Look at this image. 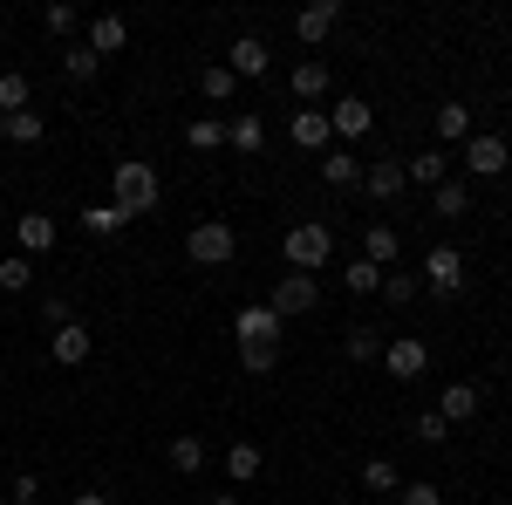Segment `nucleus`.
<instances>
[{
	"mask_svg": "<svg viewBox=\"0 0 512 505\" xmlns=\"http://www.w3.org/2000/svg\"><path fill=\"white\" fill-rule=\"evenodd\" d=\"M465 287V253L458 246H431V260H424V294H458Z\"/></svg>",
	"mask_w": 512,
	"mask_h": 505,
	"instance_id": "39448f33",
	"label": "nucleus"
},
{
	"mask_svg": "<svg viewBox=\"0 0 512 505\" xmlns=\"http://www.w3.org/2000/svg\"><path fill=\"white\" fill-rule=\"evenodd\" d=\"M198 89H205V103H233V96H239V76L226 69V62H212V69L198 76Z\"/></svg>",
	"mask_w": 512,
	"mask_h": 505,
	"instance_id": "c85d7f7f",
	"label": "nucleus"
},
{
	"mask_svg": "<svg viewBox=\"0 0 512 505\" xmlns=\"http://www.w3.org/2000/svg\"><path fill=\"white\" fill-rule=\"evenodd\" d=\"M417 294H424V280H417V273H383V301H390V308H410V301H417Z\"/></svg>",
	"mask_w": 512,
	"mask_h": 505,
	"instance_id": "7c9ffc66",
	"label": "nucleus"
},
{
	"mask_svg": "<svg viewBox=\"0 0 512 505\" xmlns=\"http://www.w3.org/2000/svg\"><path fill=\"white\" fill-rule=\"evenodd\" d=\"M362 260L390 273L396 260H403V239H396V226H369V233H362Z\"/></svg>",
	"mask_w": 512,
	"mask_h": 505,
	"instance_id": "aec40b11",
	"label": "nucleus"
},
{
	"mask_svg": "<svg viewBox=\"0 0 512 505\" xmlns=\"http://www.w3.org/2000/svg\"><path fill=\"white\" fill-rule=\"evenodd\" d=\"M349 362H383V335L376 328H349Z\"/></svg>",
	"mask_w": 512,
	"mask_h": 505,
	"instance_id": "4c0bfd02",
	"label": "nucleus"
},
{
	"mask_svg": "<svg viewBox=\"0 0 512 505\" xmlns=\"http://www.w3.org/2000/svg\"><path fill=\"white\" fill-rule=\"evenodd\" d=\"M362 485H369L376 499H390V492H403V478H396V465H390V458H369V465H362Z\"/></svg>",
	"mask_w": 512,
	"mask_h": 505,
	"instance_id": "2f4dec72",
	"label": "nucleus"
},
{
	"mask_svg": "<svg viewBox=\"0 0 512 505\" xmlns=\"http://www.w3.org/2000/svg\"><path fill=\"white\" fill-rule=\"evenodd\" d=\"M506 164H512L506 137H492V130H472V137H465V171H472V178H499Z\"/></svg>",
	"mask_w": 512,
	"mask_h": 505,
	"instance_id": "423d86ee",
	"label": "nucleus"
},
{
	"mask_svg": "<svg viewBox=\"0 0 512 505\" xmlns=\"http://www.w3.org/2000/svg\"><path fill=\"white\" fill-rule=\"evenodd\" d=\"M431 205L444 212V219H465V212H472V192H465V178H444V185L431 192Z\"/></svg>",
	"mask_w": 512,
	"mask_h": 505,
	"instance_id": "cd10ccee",
	"label": "nucleus"
},
{
	"mask_svg": "<svg viewBox=\"0 0 512 505\" xmlns=\"http://www.w3.org/2000/svg\"><path fill=\"white\" fill-rule=\"evenodd\" d=\"M362 192L390 205V198L410 192V178H403V164H396V157H383V164H362Z\"/></svg>",
	"mask_w": 512,
	"mask_h": 505,
	"instance_id": "9b49d317",
	"label": "nucleus"
},
{
	"mask_svg": "<svg viewBox=\"0 0 512 505\" xmlns=\"http://www.w3.org/2000/svg\"><path fill=\"white\" fill-rule=\"evenodd\" d=\"M328 130H335L342 144H355V137H369V130H376V110H369L362 96H335V110H328Z\"/></svg>",
	"mask_w": 512,
	"mask_h": 505,
	"instance_id": "6e6552de",
	"label": "nucleus"
},
{
	"mask_svg": "<svg viewBox=\"0 0 512 505\" xmlns=\"http://www.w3.org/2000/svg\"><path fill=\"white\" fill-rule=\"evenodd\" d=\"M328 82H335V76H328V62H315V55H308V62L287 76V89H294L301 103H321V96H328Z\"/></svg>",
	"mask_w": 512,
	"mask_h": 505,
	"instance_id": "4be33fe9",
	"label": "nucleus"
},
{
	"mask_svg": "<svg viewBox=\"0 0 512 505\" xmlns=\"http://www.w3.org/2000/svg\"><path fill=\"white\" fill-rule=\"evenodd\" d=\"M267 62H274V55H267V41L260 35H239L233 48H226V69H233L239 82H253V76H267Z\"/></svg>",
	"mask_w": 512,
	"mask_h": 505,
	"instance_id": "1a4fd4ad",
	"label": "nucleus"
},
{
	"mask_svg": "<svg viewBox=\"0 0 512 505\" xmlns=\"http://www.w3.org/2000/svg\"><path fill=\"white\" fill-rule=\"evenodd\" d=\"M185 253H192L198 267H233L239 233L226 226V219H198V226H192V239H185Z\"/></svg>",
	"mask_w": 512,
	"mask_h": 505,
	"instance_id": "f03ea898",
	"label": "nucleus"
},
{
	"mask_svg": "<svg viewBox=\"0 0 512 505\" xmlns=\"http://www.w3.org/2000/svg\"><path fill=\"white\" fill-rule=\"evenodd\" d=\"M396 505H444V492H437V485H424V478H417V485H403V492H396Z\"/></svg>",
	"mask_w": 512,
	"mask_h": 505,
	"instance_id": "ea45409f",
	"label": "nucleus"
},
{
	"mask_svg": "<svg viewBox=\"0 0 512 505\" xmlns=\"http://www.w3.org/2000/svg\"><path fill=\"white\" fill-rule=\"evenodd\" d=\"M28 280H35V260L28 253H7L0 260V294H28Z\"/></svg>",
	"mask_w": 512,
	"mask_h": 505,
	"instance_id": "c756f323",
	"label": "nucleus"
},
{
	"mask_svg": "<svg viewBox=\"0 0 512 505\" xmlns=\"http://www.w3.org/2000/svg\"><path fill=\"white\" fill-rule=\"evenodd\" d=\"M233 335H239V349H246V342H280V314L267 308V301H260V308H239Z\"/></svg>",
	"mask_w": 512,
	"mask_h": 505,
	"instance_id": "ddd939ff",
	"label": "nucleus"
},
{
	"mask_svg": "<svg viewBox=\"0 0 512 505\" xmlns=\"http://www.w3.org/2000/svg\"><path fill=\"white\" fill-rule=\"evenodd\" d=\"M369 505H390V499H369Z\"/></svg>",
	"mask_w": 512,
	"mask_h": 505,
	"instance_id": "de8ad7c7",
	"label": "nucleus"
},
{
	"mask_svg": "<svg viewBox=\"0 0 512 505\" xmlns=\"http://www.w3.org/2000/svg\"><path fill=\"white\" fill-rule=\"evenodd\" d=\"M321 178H328L335 192H355V185H362V157H355L349 144H328V157H321Z\"/></svg>",
	"mask_w": 512,
	"mask_h": 505,
	"instance_id": "4468645a",
	"label": "nucleus"
},
{
	"mask_svg": "<svg viewBox=\"0 0 512 505\" xmlns=\"http://www.w3.org/2000/svg\"><path fill=\"white\" fill-rule=\"evenodd\" d=\"M110 205H123L130 219L158 212V205H164V178H158V164H144V157H123V164H110Z\"/></svg>",
	"mask_w": 512,
	"mask_h": 505,
	"instance_id": "f257e3e1",
	"label": "nucleus"
},
{
	"mask_svg": "<svg viewBox=\"0 0 512 505\" xmlns=\"http://www.w3.org/2000/svg\"><path fill=\"white\" fill-rule=\"evenodd\" d=\"M328 253H335V226H321V219H308V226L287 233V267H294V273L328 267Z\"/></svg>",
	"mask_w": 512,
	"mask_h": 505,
	"instance_id": "7ed1b4c3",
	"label": "nucleus"
},
{
	"mask_svg": "<svg viewBox=\"0 0 512 505\" xmlns=\"http://www.w3.org/2000/svg\"><path fill=\"white\" fill-rule=\"evenodd\" d=\"M335 21H342V0H315V7H301V21H294V35L308 41V48H321V41L335 35Z\"/></svg>",
	"mask_w": 512,
	"mask_h": 505,
	"instance_id": "9d476101",
	"label": "nucleus"
},
{
	"mask_svg": "<svg viewBox=\"0 0 512 505\" xmlns=\"http://www.w3.org/2000/svg\"><path fill=\"white\" fill-rule=\"evenodd\" d=\"M239 362H246V376H274L280 342H246V349H239Z\"/></svg>",
	"mask_w": 512,
	"mask_h": 505,
	"instance_id": "72a5a7b5",
	"label": "nucleus"
},
{
	"mask_svg": "<svg viewBox=\"0 0 512 505\" xmlns=\"http://www.w3.org/2000/svg\"><path fill=\"white\" fill-rule=\"evenodd\" d=\"M0 505H14V499H7V492H0Z\"/></svg>",
	"mask_w": 512,
	"mask_h": 505,
	"instance_id": "49530a36",
	"label": "nucleus"
},
{
	"mask_svg": "<svg viewBox=\"0 0 512 505\" xmlns=\"http://www.w3.org/2000/svg\"><path fill=\"white\" fill-rule=\"evenodd\" d=\"M164 458H171L178 478H198V471H205V437H192V430H185V437H171V444H164Z\"/></svg>",
	"mask_w": 512,
	"mask_h": 505,
	"instance_id": "412c9836",
	"label": "nucleus"
},
{
	"mask_svg": "<svg viewBox=\"0 0 512 505\" xmlns=\"http://www.w3.org/2000/svg\"><path fill=\"white\" fill-rule=\"evenodd\" d=\"M41 321H48V328H69V321H76V308H69V301H62V294H55V301H48V308H41Z\"/></svg>",
	"mask_w": 512,
	"mask_h": 505,
	"instance_id": "79ce46f5",
	"label": "nucleus"
},
{
	"mask_svg": "<svg viewBox=\"0 0 512 505\" xmlns=\"http://www.w3.org/2000/svg\"><path fill=\"white\" fill-rule=\"evenodd\" d=\"M437 417H444V424H472L478 417V383H444L437 389Z\"/></svg>",
	"mask_w": 512,
	"mask_h": 505,
	"instance_id": "2eb2a0df",
	"label": "nucleus"
},
{
	"mask_svg": "<svg viewBox=\"0 0 512 505\" xmlns=\"http://www.w3.org/2000/svg\"><path fill=\"white\" fill-rule=\"evenodd\" d=\"M342 287H349V294H383V267H369V260H349V267H342Z\"/></svg>",
	"mask_w": 512,
	"mask_h": 505,
	"instance_id": "473e14b6",
	"label": "nucleus"
},
{
	"mask_svg": "<svg viewBox=\"0 0 512 505\" xmlns=\"http://www.w3.org/2000/svg\"><path fill=\"white\" fill-rule=\"evenodd\" d=\"M212 505H239V492H212Z\"/></svg>",
	"mask_w": 512,
	"mask_h": 505,
	"instance_id": "c03bdc74",
	"label": "nucleus"
},
{
	"mask_svg": "<svg viewBox=\"0 0 512 505\" xmlns=\"http://www.w3.org/2000/svg\"><path fill=\"white\" fill-rule=\"evenodd\" d=\"M14 110H28V76H0V117H14Z\"/></svg>",
	"mask_w": 512,
	"mask_h": 505,
	"instance_id": "58836bf2",
	"label": "nucleus"
},
{
	"mask_svg": "<svg viewBox=\"0 0 512 505\" xmlns=\"http://www.w3.org/2000/svg\"><path fill=\"white\" fill-rule=\"evenodd\" d=\"M0 137H7V144H41L48 123H41L35 110H14V117H0Z\"/></svg>",
	"mask_w": 512,
	"mask_h": 505,
	"instance_id": "bb28decb",
	"label": "nucleus"
},
{
	"mask_svg": "<svg viewBox=\"0 0 512 505\" xmlns=\"http://www.w3.org/2000/svg\"><path fill=\"white\" fill-rule=\"evenodd\" d=\"M267 308H274L280 321H287V314H315L321 308V280H315V273H280Z\"/></svg>",
	"mask_w": 512,
	"mask_h": 505,
	"instance_id": "20e7f679",
	"label": "nucleus"
},
{
	"mask_svg": "<svg viewBox=\"0 0 512 505\" xmlns=\"http://www.w3.org/2000/svg\"><path fill=\"white\" fill-rule=\"evenodd\" d=\"M260 471H267V458H260V444H233V451H226V478H233V485H253Z\"/></svg>",
	"mask_w": 512,
	"mask_h": 505,
	"instance_id": "393cba45",
	"label": "nucleus"
},
{
	"mask_svg": "<svg viewBox=\"0 0 512 505\" xmlns=\"http://www.w3.org/2000/svg\"><path fill=\"white\" fill-rule=\"evenodd\" d=\"M403 178H410V185H431V192H437V185L451 178V157H444V151H437V144H431V151L403 157Z\"/></svg>",
	"mask_w": 512,
	"mask_h": 505,
	"instance_id": "a211bd4d",
	"label": "nucleus"
},
{
	"mask_svg": "<svg viewBox=\"0 0 512 505\" xmlns=\"http://www.w3.org/2000/svg\"><path fill=\"white\" fill-rule=\"evenodd\" d=\"M96 69H103V55H96L89 41H69V48H62V76L69 82H96Z\"/></svg>",
	"mask_w": 512,
	"mask_h": 505,
	"instance_id": "b1692460",
	"label": "nucleus"
},
{
	"mask_svg": "<svg viewBox=\"0 0 512 505\" xmlns=\"http://www.w3.org/2000/svg\"><path fill=\"white\" fill-rule=\"evenodd\" d=\"M14 239H21V253H55V219L48 212H21L14 219Z\"/></svg>",
	"mask_w": 512,
	"mask_h": 505,
	"instance_id": "6ab92c4d",
	"label": "nucleus"
},
{
	"mask_svg": "<svg viewBox=\"0 0 512 505\" xmlns=\"http://www.w3.org/2000/svg\"><path fill=\"white\" fill-rule=\"evenodd\" d=\"M82 226H89V233H123V226H130V212H123V205H89V212H82Z\"/></svg>",
	"mask_w": 512,
	"mask_h": 505,
	"instance_id": "c9c22d12",
	"label": "nucleus"
},
{
	"mask_svg": "<svg viewBox=\"0 0 512 505\" xmlns=\"http://www.w3.org/2000/svg\"><path fill=\"white\" fill-rule=\"evenodd\" d=\"M14 505H41V499H14Z\"/></svg>",
	"mask_w": 512,
	"mask_h": 505,
	"instance_id": "a18cd8bd",
	"label": "nucleus"
},
{
	"mask_svg": "<svg viewBox=\"0 0 512 505\" xmlns=\"http://www.w3.org/2000/svg\"><path fill=\"white\" fill-rule=\"evenodd\" d=\"M417 437H424V444H444V437H451V424H444L437 410H424V417H417Z\"/></svg>",
	"mask_w": 512,
	"mask_h": 505,
	"instance_id": "a19ab883",
	"label": "nucleus"
},
{
	"mask_svg": "<svg viewBox=\"0 0 512 505\" xmlns=\"http://www.w3.org/2000/svg\"><path fill=\"white\" fill-rule=\"evenodd\" d=\"M82 41H89L96 55H123V41H130V21H123V14H96V21L82 28Z\"/></svg>",
	"mask_w": 512,
	"mask_h": 505,
	"instance_id": "dca6fc26",
	"label": "nucleus"
},
{
	"mask_svg": "<svg viewBox=\"0 0 512 505\" xmlns=\"http://www.w3.org/2000/svg\"><path fill=\"white\" fill-rule=\"evenodd\" d=\"M41 28H48V35H76L82 14L69 7V0H48V7H41Z\"/></svg>",
	"mask_w": 512,
	"mask_h": 505,
	"instance_id": "f704fd0d",
	"label": "nucleus"
},
{
	"mask_svg": "<svg viewBox=\"0 0 512 505\" xmlns=\"http://www.w3.org/2000/svg\"><path fill=\"white\" fill-rule=\"evenodd\" d=\"M48 342H55V362H62V369H82V362H89V349H96V335H89L82 321H69V328H48Z\"/></svg>",
	"mask_w": 512,
	"mask_h": 505,
	"instance_id": "f8f14e48",
	"label": "nucleus"
},
{
	"mask_svg": "<svg viewBox=\"0 0 512 505\" xmlns=\"http://www.w3.org/2000/svg\"><path fill=\"white\" fill-rule=\"evenodd\" d=\"M76 505H110V492H76Z\"/></svg>",
	"mask_w": 512,
	"mask_h": 505,
	"instance_id": "37998d69",
	"label": "nucleus"
},
{
	"mask_svg": "<svg viewBox=\"0 0 512 505\" xmlns=\"http://www.w3.org/2000/svg\"><path fill=\"white\" fill-rule=\"evenodd\" d=\"M287 137L301 144V151H328V110H294V123H287Z\"/></svg>",
	"mask_w": 512,
	"mask_h": 505,
	"instance_id": "f3484780",
	"label": "nucleus"
},
{
	"mask_svg": "<svg viewBox=\"0 0 512 505\" xmlns=\"http://www.w3.org/2000/svg\"><path fill=\"white\" fill-rule=\"evenodd\" d=\"M472 137V110L465 103H437V151L444 144H465Z\"/></svg>",
	"mask_w": 512,
	"mask_h": 505,
	"instance_id": "5701e85b",
	"label": "nucleus"
},
{
	"mask_svg": "<svg viewBox=\"0 0 512 505\" xmlns=\"http://www.w3.org/2000/svg\"><path fill=\"white\" fill-rule=\"evenodd\" d=\"M226 144H233V151H246V157H253V151H260V144H267V123H260V117H253V110H246V117H233V123H226Z\"/></svg>",
	"mask_w": 512,
	"mask_h": 505,
	"instance_id": "a878e982",
	"label": "nucleus"
},
{
	"mask_svg": "<svg viewBox=\"0 0 512 505\" xmlns=\"http://www.w3.org/2000/svg\"><path fill=\"white\" fill-rule=\"evenodd\" d=\"M185 144H192V151H219V144H226V123H219V117H198L192 130H185Z\"/></svg>",
	"mask_w": 512,
	"mask_h": 505,
	"instance_id": "e433bc0d",
	"label": "nucleus"
},
{
	"mask_svg": "<svg viewBox=\"0 0 512 505\" xmlns=\"http://www.w3.org/2000/svg\"><path fill=\"white\" fill-rule=\"evenodd\" d=\"M383 369H390L396 383H417V376L431 369V349H424L417 335H396V342H383Z\"/></svg>",
	"mask_w": 512,
	"mask_h": 505,
	"instance_id": "0eeeda50",
	"label": "nucleus"
}]
</instances>
